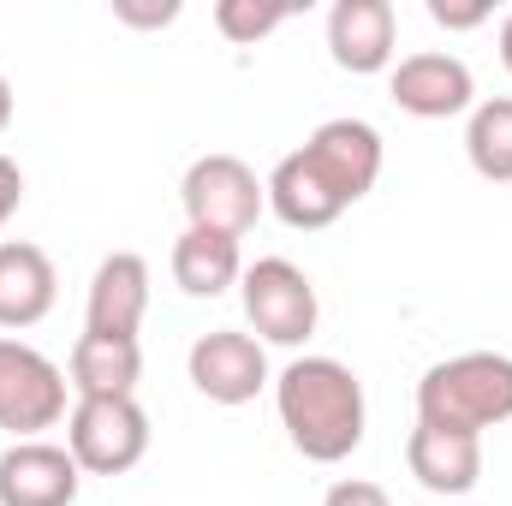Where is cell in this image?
I'll return each instance as SVG.
<instances>
[{
  "label": "cell",
  "mask_w": 512,
  "mask_h": 506,
  "mask_svg": "<svg viewBox=\"0 0 512 506\" xmlns=\"http://www.w3.org/2000/svg\"><path fill=\"white\" fill-rule=\"evenodd\" d=\"M280 429L310 465H340L364 447V381L352 376L340 358H292L274 381Z\"/></svg>",
  "instance_id": "1"
},
{
  "label": "cell",
  "mask_w": 512,
  "mask_h": 506,
  "mask_svg": "<svg viewBox=\"0 0 512 506\" xmlns=\"http://www.w3.org/2000/svg\"><path fill=\"white\" fill-rule=\"evenodd\" d=\"M417 423L483 435L512 423V358L507 352H459L429 364L417 381Z\"/></svg>",
  "instance_id": "2"
},
{
  "label": "cell",
  "mask_w": 512,
  "mask_h": 506,
  "mask_svg": "<svg viewBox=\"0 0 512 506\" xmlns=\"http://www.w3.org/2000/svg\"><path fill=\"white\" fill-rule=\"evenodd\" d=\"M239 298H245V322L268 346H304L322 322V298H316L310 274L286 256H256L239 274Z\"/></svg>",
  "instance_id": "3"
},
{
  "label": "cell",
  "mask_w": 512,
  "mask_h": 506,
  "mask_svg": "<svg viewBox=\"0 0 512 506\" xmlns=\"http://www.w3.org/2000/svg\"><path fill=\"white\" fill-rule=\"evenodd\" d=\"M179 203H185V221L191 227L245 239L256 221H262V209H268V185L256 179L239 155H197L185 167Z\"/></svg>",
  "instance_id": "4"
},
{
  "label": "cell",
  "mask_w": 512,
  "mask_h": 506,
  "mask_svg": "<svg viewBox=\"0 0 512 506\" xmlns=\"http://www.w3.org/2000/svg\"><path fill=\"white\" fill-rule=\"evenodd\" d=\"M66 453L90 477H126L149 453V411L137 399H78L66 417Z\"/></svg>",
  "instance_id": "5"
},
{
  "label": "cell",
  "mask_w": 512,
  "mask_h": 506,
  "mask_svg": "<svg viewBox=\"0 0 512 506\" xmlns=\"http://www.w3.org/2000/svg\"><path fill=\"white\" fill-rule=\"evenodd\" d=\"M66 387L72 381L54 358L24 340H0V429H12L18 441H42V429L66 417Z\"/></svg>",
  "instance_id": "6"
},
{
  "label": "cell",
  "mask_w": 512,
  "mask_h": 506,
  "mask_svg": "<svg viewBox=\"0 0 512 506\" xmlns=\"http://www.w3.org/2000/svg\"><path fill=\"white\" fill-rule=\"evenodd\" d=\"M185 370H191V387H197L209 405H251L256 393L268 387V352H262L256 334L209 328V334H197Z\"/></svg>",
  "instance_id": "7"
},
{
  "label": "cell",
  "mask_w": 512,
  "mask_h": 506,
  "mask_svg": "<svg viewBox=\"0 0 512 506\" xmlns=\"http://www.w3.org/2000/svg\"><path fill=\"white\" fill-rule=\"evenodd\" d=\"M304 161L316 167V179L352 209L358 197L376 191L382 179V131L370 120H328L304 137Z\"/></svg>",
  "instance_id": "8"
},
{
  "label": "cell",
  "mask_w": 512,
  "mask_h": 506,
  "mask_svg": "<svg viewBox=\"0 0 512 506\" xmlns=\"http://www.w3.org/2000/svg\"><path fill=\"white\" fill-rule=\"evenodd\" d=\"M387 96L411 114V120H453L477 108V78L459 54H405L387 78Z\"/></svg>",
  "instance_id": "9"
},
{
  "label": "cell",
  "mask_w": 512,
  "mask_h": 506,
  "mask_svg": "<svg viewBox=\"0 0 512 506\" xmlns=\"http://www.w3.org/2000/svg\"><path fill=\"white\" fill-rule=\"evenodd\" d=\"M84 471L54 441H12L0 453V506H72Z\"/></svg>",
  "instance_id": "10"
},
{
  "label": "cell",
  "mask_w": 512,
  "mask_h": 506,
  "mask_svg": "<svg viewBox=\"0 0 512 506\" xmlns=\"http://www.w3.org/2000/svg\"><path fill=\"white\" fill-rule=\"evenodd\" d=\"M143 316H149V262L137 251L102 256V268L90 280V304H84V334L137 340Z\"/></svg>",
  "instance_id": "11"
},
{
  "label": "cell",
  "mask_w": 512,
  "mask_h": 506,
  "mask_svg": "<svg viewBox=\"0 0 512 506\" xmlns=\"http://www.w3.org/2000/svg\"><path fill=\"white\" fill-rule=\"evenodd\" d=\"M393 36H399V18L387 0H334V12H328V54L352 78L387 72Z\"/></svg>",
  "instance_id": "12"
},
{
  "label": "cell",
  "mask_w": 512,
  "mask_h": 506,
  "mask_svg": "<svg viewBox=\"0 0 512 506\" xmlns=\"http://www.w3.org/2000/svg\"><path fill=\"white\" fill-rule=\"evenodd\" d=\"M405 465L429 495H471L477 477H483V435L417 423L411 441H405Z\"/></svg>",
  "instance_id": "13"
},
{
  "label": "cell",
  "mask_w": 512,
  "mask_h": 506,
  "mask_svg": "<svg viewBox=\"0 0 512 506\" xmlns=\"http://www.w3.org/2000/svg\"><path fill=\"white\" fill-rule=\"evenodd\" d=\"M60 298V274L54 256L42 245L6 239L0 245V328H36Z\"/></svg>",
  "instance_id": "14"
},
{
  "label": "cell",
  "mask_w": 512,
  "mask_h": 506,
  "mask_svg": "<svg viewBox=\"0 0 512 506\" xmlns=\"http://www.w3.org/2000/svg\"><path fill=\"white\" fill-rule=\"evenodd\" d=\"M262 185H268V209H274L292 233H322V227H334V221L346 215V203L316 179V167L304 161V149L280 155V167H274Z\"/></svg>",
  "instance_id": "15"
},
{
  "label": "cell",
  "mask_w": 512,
  "mask_h": 506,
  "mask_svg": "<svg viewBox=\"0 0 512 506\" xmlns=\"http://www.w3.org/2000/svg\"><path fill=\"white\" fill-rule=\"evenodd\" d=\"M66 376L78 399H137V376H143V352L137 340H108V334H78Z\"/></svg>",
  "instance_id": "16"
},
{
  "label": "cell",
  "mask_w": 512,
  "mask_h": 506,
  "mask_svg": "<svg viewBox=\"0 0 512 506\" xmlns=\"http://www.w3.org/2000/svg\"><path fill=\"white\" fill-rule=\"evenodd\" d=\"M239 274H245L239 239L209 233V227H185L173 239V280L185 298H221L227 286H239Z\"/></svg>",
  "instance_id": "17"
},
{
  "label": "cell",
  "mask_w": 512,
  "mask_h": 506,
  "mask_svg": "<svg viewBox=\"0 0 512 506\" xmlns=\"http://www.w3.org/2000/svg\"><path fill=\"white\" fill-rule=\"evenodd\" d=\"M465 155L489 185H512V96H489L471 108Z\"/></svg>",
  "instance_id": "18"
},
{
  "label": "cell",
  "mask_w": 512,
  "mask_h": 506,
  "mask_svg": "<svg viewBox=\"0 0 512 506\" xmlns=\"http://www.w3.org/2000/svg\"><path fill=\"white\" fill-rule=\"evenodd\" d=\"M286 18H292V6H280V0H215V30H221L227 42H239V48L262 42V36L280 30Z\"/></svg>",
  "instance_id": "19"
},
{
  "label": "cell",
  "mask_w": 512,
  "mask_h": 506,
  "mask_svg": "<svg viewBox=\"0 0 512 506\" xmlns=\"http://www.w3.org/2000/svg\"><path fill=\"white\" fill-rule=\"evenodd\" d=\"M429 18H435L441 30H477V24L489 18V6H483V0H429Z\"/></svg>",
  "instance_id": "20"
},
{
  "label": "cell",
  "mask_w": 512,
  "mask_h": 506,
  "mask_svg": "<svg viewBox=\"0 0 512 506\" xmlns=\"http://www.w3.org/2000/svg\"><path fill=\"white\" fill-rule=\"evenodd\" d=\"M114 18L120 24H137V30H161L179 18V0H161V6H143V0H114Z\"/></svg>",
  "instance_id": "21"
},
{
  "label": "cell",
  "mask_w": 512,
  "mask_h": 506,
  "mask_svg": "<svg viewBox=\"0 0 512 506\" xmlns=\"http://www.w3.org/2000/svg\"><path fill=\"white\" fill-rule=\"evenodd\" d=\"M322 506H393V501H387V489H382V483L346 477V483H334V489H328V501H322Z\"/></svg>",
  "instance_id": "22"
},
{
  "label": "cell",
  "mask_w": 512,
  "mask_h": 506,
  "mask_svg": "<svg viewBox=\"0 0 512 506\" xmlns=\"http://www.w3.org/2000/svg\"><path fill=\"white\" fill-rule=\"evenodd\" d=\"M18 203H24V173H18L12 155H0V227L18 215Z\"/></svg>",
  "instance_id": "23"
},
{
  "label": "cell",
  "mask_w": 512,
  "mask_h": 506,
  "mask_svg": "<svg viewBox=\"0 0 512 506\" xmlns=\"http://www.w3.org/2000/svg\"><path fill=\"white\" fill-rule=\"evenodd\" d=\"M501 66L512 72V12L501 18Z\"/></svg>",
  "instance_id": "24"
},
{
  "label": "cell",
  "mask_w": 512,
  "mask_h": 506,
  "mask_svg": "<svg viewBox=\"0 0 512 506\" xmlns=\"http://www.w3.org/2000/svg\"><path fill=\"white\" fill-rule=\"evenodd\" d=\"M12 126V84H6V78H0V131Z\"/></svg>",
  "instance_id": "25"
}]
</instances>
